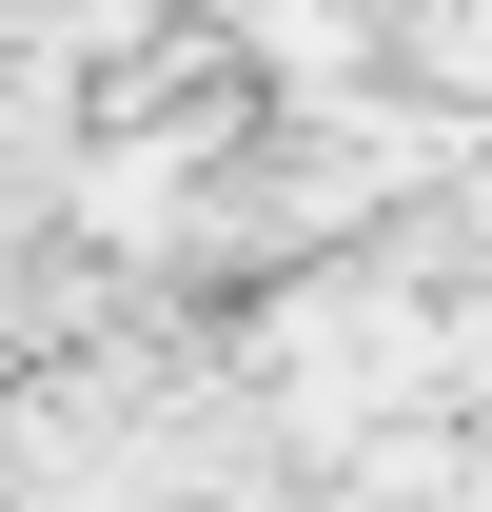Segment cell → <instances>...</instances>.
I'll use <instances>...</instances> for the list:
<instances>
[{
    "label": "cell",
    "mask_w": 492,
    "mask_h": 512,
    "mask_svg": "<svg viewBox=\"0 0 492 512\" xmlns=\"http://www.w3.org/2000/svg\"><path fill=\"white\" fill-rule=\"evenodd\" d=\"M473 237H492V158H473Z\"/></svg>",
    "instance_id": "1"
}]
</instances>
